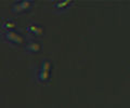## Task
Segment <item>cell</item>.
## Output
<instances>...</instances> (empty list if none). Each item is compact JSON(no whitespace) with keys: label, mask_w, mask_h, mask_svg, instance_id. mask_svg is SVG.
Returning a JSON list of instances; mask_svg holds the SVG:
<instances>
[{"label":"cell","mask_w":130,"mask_h":108,"mask_svg":"<svg viewBox=\"0 0 130 108\" xmlns=\"http://www.w3.org/2000/svg\"><path fill=\"white\" fill-rule=\"evenodd\" d=\"M26 29L28 33H30L32 35H41L42 31H43V28L41 25H39V24H36V23H30L28 24L26 26Z\"/></svg>","instance_id":"3"},{"label":"cell","mask_w":130,"mask_h":108,"mask_svg":"<svg viewBox=\"0 0 130 108\" xmlns=\"http://www.w3.org/2000/svg\"><path fill=\"white\" fill-rule=\"evenodd\" d=\"M49 75H50V61L49 59H43L41 64H40L38 78L40 80H46L49 78Z\"/></svg>","instance_id":"1"},{"label":"cell","mask_w":130,"mask_h":108,"mask_svg":"<svg viewBox=\"0 0 130 108\" xmlns=\"http://www.w3.org/2000/svg\"><path fill=\"white\" fill-rule=\"evenodd\" d=\"M6 37L10 40L12 42H15V43H21L23 42V37L22 35H20L18 31H15L13 29H8L6 31Z\"/></svg>","instance_id":"2"},{"label":"cell","mask_w":130,"mask_h":108,"mask_svg":"<svg viewBox=\"0 0 130 108\" xmlns=\"http://www.w3.org/2000/svg\"><path fill=\"white\" fill-rule=\"evenodd\" d=\"M70 3V1L68 0H66V1H62V2H55V7L58 8H62V7H66V5H68Z\"/></svg>","instance_id":"7"},{"label":"cell","mask_w":130,"mask_h":108,"mask_svg":"<svg viewBox=\"0 0 130 108\" xmlns=\"http://www.w3.org/2000/svg\"><path fill=\"white\" fill-rule=\"evenodd\" d=\"M15 26V22L11 21V19H6L3 23V27H14Z\"/></svg>","instance_id":"6"},{"label":"cell","mask_w":130,"mask_h":108,"mask_svg":"<svg viewBox=\"0 0 130 108\" xmlns=\"http://www.w3.org/2000/svg\"><path fill=\"white\" fill-rule=\"evenodd\" d=\"M26 49L31 52H36L40 49V43L35 40H28L26 42Z\"/></svg>","instance_id":"4"},{"label":"cell","mask_w":130,"mask_h":108,"mask_svg":"<svg viewBox=\"0 0 130 108\" xmlns=\"http://www.w3.org/2000/svg\"><path fill=\"white\" fill-rule=\"evenodd\" d=\"M31 5L30 1H27V0H25V1H18L15 2L13 5V10H24V9H27L28 7H29Z\"/></svg>","instance_id":"5"}]
</instances>
